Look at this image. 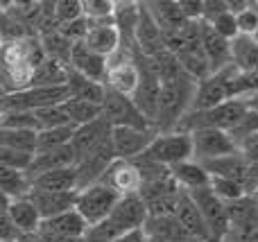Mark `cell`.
I'll return each instance as SVG.
<instances>
[{"mask_svg":"<svg viewBox=\"0 0 258 242\" xmlns=\"http://www.w3.org/2000/svg\"><path fill=\"white\" fill-rule=\"evenodd\" d=\"M188 195H190V199L195 202V206L200 208L202 217H204V224H206V229H209L213 242H222L229 233H231V224H229L224 202L211 188L190 190Z\"/></svg>","mask_w":258,"mask_h":242,"instance_id":"obj_8","label":"cell"},{"mask_svg":"<svg viewBox=\"0 0 258 242\" xmlns=\"http://www.w3.org/2000/svg\"><path fill=\"white\" fill-rule=\"evenodd\" d=\"M236 25H238V34H240V36H251L256 32V27H258V12L251 7V3H249V7H247V9H242L240 14H236Z\"/></svg>","mask_w":258,"mask_h":242,"instance_id":"obj_46","label":"cell"},{"mask_svg":"<svg viewBox=\"0 0 258 242\" xmlns=\"http://www.w3.org/2000/svg\"><path fill=\"white\" fill-rule=\"evenodd\" d=\"M68 68H73L75 72L89 77V79L104 84L107 68H109V59H104V57H100L98 52H93L84 41H77V43H73V48H71Z\"/></svg>","mask_w":258,"mask_h":242,"instance_id":"obj_14","label":"cell"},{"mask_svg":"<svg viewBox=\"0 0 258 242\" xmlns=\"http://www.w3.org/2000/svg\"><path fill=\"white\" fill-rule=\"evenodd\" d=\"M109 220H111L125 235L136 233V231H143V226H145V222H147L145 202H143L136 193L134 195H122V197L118 199V204L113 206Z\"/></svg>","mask_w":258,"mask_h":242,"instance_id":"obj_12","label":"cell"},{"mask_svg":"<svg viewBox=\"0 0 258 242\" xmlns=\"http://www.w3.org/2000/svg\"><path fill=\"white\" fill-rule=\"evenodd\" d=\"M104 86L132 98V93L136 91V86H138V68H136V63H134L132 59H120L118 63H109L107 77H104Z\"/></svg>","mask_w":258,"mask_h":242,"instance_id":"obj_24","label":"cell"},{"mask_svg":"<svg viewBox=\"0 0 258 242\" xmlns=\"http://www.w3.org/2000/svg\"><path fill=\"white\" fill-rule=\"evenodd\" d=\"M0 147L34 154L36 152V131L5 129V127H0Z\"/></svg>","mask_w":258,"mask_h":242,"instance_id":"obj_36","label":"cell"},{"mask_svg":"<svg viewBox=\"0 0 258 242\" xmlns=\"http://www.w3.org/2000/svg\"><path fill=\"white\" fill-rule=\"evenodd\" d=\"M249 113L245 100H227V102L218 104L206 111H188L181 118L174 131L181 134H190L197 129H222V131H233Z\"/></svg>","mask_w":258,"mask_h":242,"instance_id":"obj_2","label":"cell"},{"mask_svg":"<svg viewBox=\"0 0 258 242\" xmlns=\"http://www.w3.org/2000/svg\"><path fill=\"white\" fill-rule=\"evenodd\" d=\"M32 156H34V154L0 147V166L3 168H12V170L27 172V168H30V163H32Z\"/></svg>","mask_w":258,"mask_h":242,"instance_id":"obj_45","label":"cell"},{"mask_svg":"<svg viewBox=\"0 0 258 242\" xmlns=\"http://www.w3.org/2000/svg\"><path fill=\"white\" fill-rule=\"evenodd\" d=\"M0 193L7 195L9 199L27 197V193H30V179H27V175L21 170H12V168L0 166Z\"/></svg>","mask_w":258,"mask_h":242,"instance_id":"obj_34","label":"cell"},{"mask_svg":"<svg viewBox=\"0 0 258 242\" xmlns=\"http://www.w3.org/2000/svg\"><path fill=\"white\" fill-rule=\"evenodd\" d=\"M251 41H254V43H258V27H256L254 34H251Z\"/></svg>","mask_w":258,"mask_h":242,"instance_id":"obj_53","label":"cell"},{"mask_svg":"<svg viewBox=\"0 0 258 242\" xmlns=\"http://www.w3.org/2000/svg\"><path fill=\"white\" fill-rule=\"evenodd\" d=\"M52 14H54V23L57 25H68V23L82 18V3L80 0H59V3L52 5Z\"/></svg>","mask_w":258,"mask_h":242,"instance_id":"obj_42","label":"cell"},{"mask_svg":"<svg viewBox=\"0 0 258 242\" xmlns=\"http://www.w3.org/2000/svg\"><path fill=\"white\" fill-rule=\"evenodd\" d=\"M100 116L109 122L111 127H134V129H152V125L141 116L136 107H134L132 98L122 95L118 91L107 89L102 102V113Z\"/></svg>","mask_w":258,"mask_h":242,"instance_id":"obj_9","label":"cell"},{"mask_svg":"<svg viewBox=\"0 0 258 242\" xmlns=\"http://www.w3.org/2000/svg\"><path fill=\"white\" fill-rule=\"evenodd\" d=\"M231 63L240 72H258V43L251 36H236L231 41Z\"/></svg>","mask_w":258,"mask_h":242,"instance_id":"obj_32","label":"cell"},{"mask_svg":"<svg viewBox=\"0 0 258 242\" xmlns=\"http://www.w3.org/2000/svg\"><path fill=\"white\" fill-rule=\"evenodd\" d=\"M34 118H36V122H39V131L41 129H54V127H73L71 120H68V116H66V111H63V104L39 109V111H34Z\"/></svg>","mask_w":258,"mask_h":242,"instance_id":"obj_39","label":"cell"},{"mask_svg":"<svg viewBox=\"0 0 258 242\" xmlns=\"http://www.w3.org/2000/svg\"><path fill=\"white\" fill-rule=\"evenodd\" d=\"M7 217L14 224V229H16L21 235L39 233L41 215L34 208V204H32L27 197L12 199V204H9V208H7Z\"/></svg>","mask_w":258,"mask_h":242,"instance_id":"obj_25","label":"cell"},{"mask_svg":"<svg viewBox=\"0 0 258 242\" xmlns=\"http://www.w3.org/2000/svg\"><path fill=\"white\" fill-rule=\"evenodd\" d=\"M200 166L204 168L209 177L231 179V181H238V184H242V186L249 181V163L242 158L240 152L213 158V161H204V163H200Z\"/></svg>","mask_w":258,"mask_h":242,"instance_id":"obj_18","label":"cell"},{"mask_svg":"<svg viewBox=\"0 0 258 242\" xmlns=\"http://www.w3.org/2000/svg\"><path fill=\"white\" fill-rule=\"evenodd\" d=\"M174 217H177L179 224L188 231V235H190L195 242H213L209 229H206V224H204V217H202L200 208L195 206V202L190 199V195H188L186 190H181V193H179Z\"/></svg>","mask_w":258,"mask_h":242,"instance_id":"obj_17","label":"cell"},{"mask_svg":"<svg viewBox=\"0 0 258 242\" xmlns=\"http://www.w3.org/2000/svg\"><path fill=\"white\" fill-rule=\"evenodd\" d=\"M134 63H136V68H138V86L132 93V102H134V107L141 111V116L145 118L150 125H154L156 109H159L161 82H159V77L152 72L150 63H147V59L143 57L141 52L136 54Z\"/></svg>","mask_w":258,"mask_h":242,"instance_id":"obj_7","label":"cell"},{"mask_svg":"<svg viewBox=\"0 0 258 242\" xmlns=\"http://www.w3.org/2000/svg\"><path fill=\"white\" fill-rule=\"evenodd\" d=\"M27 199L34 204V208L41 215V222H43L73 211L77 202V190H71V193H27Z\"/></svg>","mask_w":258,"mask_h":242,"instance_id":"obj_20","label":"cell"},{"mask_svg":"<svg viewBox=\"0 0 258 242\" xmlns=\"http://www.w3.org/2000/svg\"><path fill=\"white\" fill-rule=\"evenodd\" d=\"M71 100V91L66 84L59 86H23L5 95L3 104L7 111H39V109L57 107Z\"/></svg>","mask_w":258,"mask_h":242,"instance_id":"obj_4","label":"cell"},{"mask_svg":"<svg viewBox=\"0 0 258 242\" xmlns=\"http://www.w3.org/2000/svg\"><path fill=\"white\" fill-rule=\"evenodd\" d=\"M71 48H73V41H68L66 36L57 30H50L48 34L43 36V45H41V50H43V54L48 59H54V61L63 63V66H68V59H71Z\"/></svg>","mask_w":258,"mask_h":242,"instance_id":"obj_37","label":"cell"},{"mask_svg":"<svg viewBox=\"0 0 258 242\" xmlns=\"http://www.w3.org/2000/svg\"><path fill=\"white\" fill-rule=\"evenodd\" d=\"M179 193H181V190H179ZM179 193L177 195H165V197H156V199L145 202L147 217H170V215H174V211H177Z\"/></svg>","mask_w":258,"mask_h":242,"instance_id":"obj_44","label":"cell"},{"mask_svg":"<svg viewBox=\"0 0 258 242\" xmlns=\"http://www.w3.org/2000/svg\"><path fill=\"white\" fill-rule=\"evenodd\" d=\"M136 161L156 163L163 168L179 166L183 161H192V138L190 134L170 131V134H156L150 147L136 158Z\"/></svg>","mask_w":258,"mask_h":242,"instance_id":"obj_3","label":"cell"},{"mask_svg":"<svg viewBox=\"0 0 258 242\" xmlns=\"http://www.w3.org/2000/svg\"><path fill=\"white\" fill-rule=\"evenodd\" d=\"M179 7H181L186 21H190V23L202 21V14H204V3L202 0H181Z\"/></svg>","mask_w":258,"mask_h":242,"instance_id":"obj_47","label":"cell"},{"mask_svg":"<svg viewBox=\"0 0 258 242\" xmlns=\"http://www.w3.org/2000/svg\"><path fill=\"white\" fill-rule=\"evenodd\" d=\"M113 12H116V3H111V0H82V14L91 23L111 21Z\"/></svg>","mask_w":258,"mask_h":242,"instance_id":"obj_40","label":"cell"},{"mask_svg":"<svg viewBox=\"0 0 258 242\" xmlns=\"http://www.w3.org/2000/svg\"><path fill=\"white\" fill-rule=\"evenodd\" d=\"M143 235H152V238H161L165 242H195L188 235V231L179 224L174 215L170 217H147L145 226H143Z\"/></svg>","mask_w":258,"mask_h":242,"instance_id":"obj_29","label":"cell"},{"mask_svg":"<svg viewBox=\"0 0 258 242\" xmlns=\"http://www.w3.org/2000/svg\"><path fill=\"white\" fill-rule=\"evenodd\" d=\"M120 32H118L116 23L113 21H100V23H91L89 34H86L84 43L89 45L93 52H98L100 57L109 59L118 48H120Z\"/></svg>","mask_w":258,"mask_h":242,"instance_id":"obj_19","label":"cell"},{"mask_svg":"<svg viewBox=\"0 0 258 242\" xmlns=\"http://www.w3.org/2000/svg\"><path fill=\"white\" fill-rule=\"evenodd\" d=\"M134 43L136 50L143 57H154V54L163 52V34H161L159 25L154 23V18L150 16L145 5H138V21L134 27Z\"/></svg>","mask_w":258,"mask_h":242,"instance_id":"obj_15","label":"cell"},{"mask_svg":"<svg viewBox=\"0 0 258 242\" xmlns=\"http://www.w3.org/2000/svg\"><path fill=\"white\" fill-rule=\"evenodd\" d=\"M204 23H209L211 30H213L215 34H220L222 39H227V41H233L236 36H240V34H238L236 16H233L231 12H222V14H218L215 18H211V21H204Z\"/></svg>","mask_w":258,"mask_h":242,"instance_id":"obj_43","label":"cell"},{"mask_svg":"<svg viewBox=\"0 0 258 242\" xmlns=\"http://www.w3.org/2000/svg\"><path fill=\"white\" fill-rule=\"evenodd\" d=\"M89 224L84 222V217L73 208L68 213H61L57 217L43 220L39 226V233L45 235H57V238H84Z\"/></svg>","mask_w":258,"mask_h":242,"instance_id":"obj_21","label":"cell"},{"mask_svg":"<svg viewBox=\"0 0 258 242\" xmlns=\"http://www.w3.org/2000/svg\"><path fill=\"white\" fill-rule=\"evenodd\" d=\"M209 188L218 195L222 202H233V199H240L245 197V186L238 184V181H231V179H220V177H211V184Z\"/></svg>","mask_w":258,"mask_h":242,"instance_id":"obj_41","label":"cell"},{"mask_svg":"<svg viewBox=\"0 0 258 242\" xmlns=\"http://www.w3.org/2000/svg\"><path fill=\"white\" fill-rule=\"evenodd\" d=\"M66 72H68V66L54 61V59L43 57V61L36 63V66L32 68L27 86H59V84H66Z\"/></svg>","mask_w":258,"mask_h":242,"instance_id":"obj_31","label":"cell"},{"mask_svg":"<svg viewBox=\"0 0 258 242\" xmlns=\"http://www.w3.org/2000/svg\"><path fill=\"white\" fill-rule=\"evenodd\" d=\"M236 72L238 68L229 63L222 70L211 72L206 79L197 82L190 111H206V109H213L218 104L227 102V100H233V77H236Z\"/></svg>","mask_w":258,"mask_h":242,"instance_id":"obj_5","label":"cell"},{"mask_svg":"<svg viewBox=\"0 0 258 242\" xmlns=\"http://www.w3.org/2000/svg\"><path fill=\"white\" fill-rule=\"evenodd\" d=\"M0 43H3V39H0Z\"/></svg>","mask_w":258,"mask_h":242,"instance_id":"obj_55","label":"cell"},{"mask_svg":"<svg viewBox=\"0 0 258 242\" xmlns=\"http://www.w3.org/2000/svg\"><path fill=\"white\" fill-rule=\"evenodd\" d=\"M154 129H134V127H111V145L116 161H136L154 140Z\"/></svg>","mask_w":258,"mask_h":242,"instance_id":"obj_11","label":"cell"},{"mask_svg":"<svg viewBox=\"0 0 258 242\" xmlns=\"http://www.w3.org/2000/svg\"><path fill=\"white\" fill-rule=\"evenodd\" d=\"M63 111H66V116H68V120H71L73 127H82V125H89V122L98 120L100 113H102V107L84 102V100L71 98L63 102Z\"/></svg>","mask_w":258,"mask_h":242,"instance_id":"obj_35","label":"cell"},{"mask_svg":"<svg viewBox=\"0 0 258 242\" xmlns=\"http://www.w3.org/2000/svg\"><path fill=\"white\" fill-rule=\"evenodd\" d=\"M21 233L14 229V224L9 222L7 215H0V242H12V240H18Z\"/></svg>","mask_w":258,"mask_h":242,"instance_id":"obj_49","label":"cell"},{"mask_svg":"<svg viewBox=\"0 0 258 242\" xmlns=\"http://www.w3.org/2000/svg\"><path fill=\"white\" fill-rule=\"evenodd\" d=\"M77 158H75V152H73L71 145L66 147H59V149H52V152H43V154H34L32 156V163L27 168V179L36 175H43V172H52V170H63V168H75Z\"/></svg>","mask_w":258,"mask_h":242,"instance_id":"obj_23","label":"cell"},{"mask_svg":"<svg viewBox=\"0 0 258 242\" xmlns=\"http://www.w3.org/2000/svg\"><path fill=\"white\" fill-rule=\"evenodd\" d=\"M143 242H165V240H161V238H152V235H145V240Z\"/></svg>","mask_w":258,"mask_h":242,"instance_id":"obj_52","label":"cell"},{"mask_svg":"<svg viewBox=\"0 0 258 242\" xmlns=\"http://www.w3.org/2000/svg\"><path fill=\"white\" fill-rule=\"evenodd\" d=\"M71 190H77L75 168L43 172L30 179V193H71Z\"/></svg>","mask_w":258,"mask_h":242,"instance_id":"obj_22","label":"cell"},{"mask_svg":"<svg viewBox=\"0 0 258 242\" xmlns=\"http://www.w3.org/2000/svg\"><path fill=\"white\" fill-rule=\"evenodd\" d=\"M41 242H84V238H57V235H45L39 233Z\"/></svg>","mask_w":258,"mask_h":242,"instance_id":"obj_50","label":"cell"},{"mask_svg":"<svg viewBox=\"0 0 258 242\" xmlns=\"http://www.w3.org/2000/svg\"><path fill=\"white\" fill-rule=\"evenodd\" d=\"M75 127H54V129H41L36 131V152L34 154H43V152H52V149L66 147L71 145Z\"/></svg>","mask_w":258,"mask_h":242,"instance_id":"obj_33","label":"cell"},{"mask_svg":"<svg viewBox=\"0 0 258 242\" xmlns=\"http://www.w3.org/2000/svg\"><path fill=\"white\" fill-rule=\"evenodd\" d=\"M12 242H18V240H12Z\"/></svg>","mask_w":258,"mask_h":242,"instance_id":"obj_54","label":"cell"},{"mask_svg":"<svg viewBox=\"0 0 258 242\" xmlns=\"http://www.w3.org/2000/svg\"><path fill=\"white\" fill-rule=\"evenodd\" d=\"M120 197L122 195L118 193V190H113L111 186L98 181V184L89 186V188H84V190H77L75 211L84 217L86 224L93 226V224H98V222L107 220V217L111 215L113 206L118 204Z\"/></svg>","mask_w":258,"mask_h":242,"instance_id":"obj_6","label":"cell"},{"mask_svg":"<svg viewBox=\"0 0 258 242\" xmlns=\"http://www.w3.org/2000/svg\"><path fill=\"white\" fill-rule=\"evenodd\" d=\"M170 175L177 181L179 190H186V193L209 188V184H211V177L206 175V170L197 161H183L179 166H172L170 168Z\"/></svg>","mask_w":258,"mask_h":242,"instance_id":"obj_30","label":"cell"},{"mask_svg":"<svg viewBox=\"0 0 258 242\" xmlns=\"http://www.w3.org/2000/svg\"><path fill=\"white\" fill-rule=\"evenodd\" d=\"M66 86H68V91H71V98H77V100H84V102H91V104L102 107L104 93H107V86L104 84L93 82V79H89V77L75 72L73 68H68Z\"/></svg>","mask_w":258,"mask_h":242,"instance_id":"obj_27","label":"cell"},{"mask_svg":"<svg viewBox=\"0 0 258 242\" xmlns=\"http://www.w3.org/2000/svg\"><path fill=\"white\" fill-rule=\"evenodd\" d=\"M195 86L197 82H192L186 75H181L174 82H168V84H161L159 109H156V118L152 129L156 127V129H161V134H170L181 122V118L190 111Z\"/></svg>","mask_w":258,"mask_h":242,"instance_id":"obj_1","label":"cell"},{"mask_svg":"<svg viewBox=\"0 0 258 242\" xmlns=\"http://www.w3.org/2000/svg\"><path fill=\"white\" fill-rule=\"evenodd\" d=\"M222 12H229L227 0H204V14H202V21H211V18H215Z\"/></svg>","mask_w":258,"mask_h":242,"instance_id":"obj_48","label":"cell"},{"mask_svg":"<svg viewBox=\"0 0 258 242\" xmlns=\"http://www.w3.org/2000/svg\"><path fill=\"white\" fill-rule=\"evenodd\" d=\"M100 181L111 186L120 195H138V186H141V177H138V170L132 161H116Z\"/></svg>","mask_w":258,"mask_h":242,"instance_id":"obj_26","label":"cell"},{"mask_svg":"<svg viewBox=\"0 0 258 242\" xmlns=\"http://www.w3.org/2000/svg\"><path fill=\"white\" fill-rule=\"evenodd\" d=\"M109 138H111V125H109V122L100 116L98 120L89 122V125L75 127V134H73L71 147H73V152H75L77 161H82V158H86L89 154H93L100 145L107 143Z\"/></svg>","mask_w":258,"mask_h":242,"instance_id":"obj_13","label":"cell"},{"mask_svg":"<svg viewBox=\"0 0 258 242\" xmlns=\"http://www.w3.org/2000/svg\"><path fill=\"white\" fill-rule=\"evenodd\" d=\"M200 45L204 50L206 59H209L211 72H218L231 63V41L215 34L209 23L204 21H200Z\"/></svg>","mask_w":258,"mask_h":242,"instance_id":"obj_16","label":"cell"},{"mask_svg":"<svg viewBox=\"0 0 258 242\" xmlns=\"http://www.w3.org/2000/svg\"><path fill=\"white\" fill-rule=\"evenodd\" d=\"M145 7H147V12H150V16L154 18V23L159 25L161 32H181L183 27L190 23V21H186L179 3L165 0V3H150V5H145Z\"/></svg>","mask_w":258,"mask_h":242,"instance_id":"obj_28","label":"cell"},{"mask_svg":"<svg viewBox=\"0 0 258 242\" xmlns=\"http://www.w3.org/2000/svg\"><path fill=\"white\" fill-rule=\"evenodd\" d=\"M0 127L5 129H27L39 131V122L34 118V111H7L0 113Z\"/></svg>","mask_w":258,"mask_h":242,"instance_id":"obj_38","label":"cell"},{"mask_svg":"<svg viewBox=\"0 0 258 242\" xmlns=\"http://www.w3.org/2000/svg\"><path fill=\"white\" fill-rule=\"evenodd\" d=\"M9 204H12V199H9L7 195H3V193H0V215H7V208H9Z\"/></svg>","mask_w":258,"mask_h":242,"instance_id":"obj_51","label":"cell"},{"mask_svg":"<svg viewBox=\"0 0 258 242\" xmlns=\"http://www.w3.org/2000/svg\"><path fill=\"white\" fill-rule=\"evenodd\" d=\"M192 138V161L204 163L213 161L220 156H229V154L238 152V145L233 143L231 134L222 129H197L190 131Z\"/></svg>","mask_w":258,"mask_h":242,"instance_id":"obj_10","label":"cell"}]
</instances>
